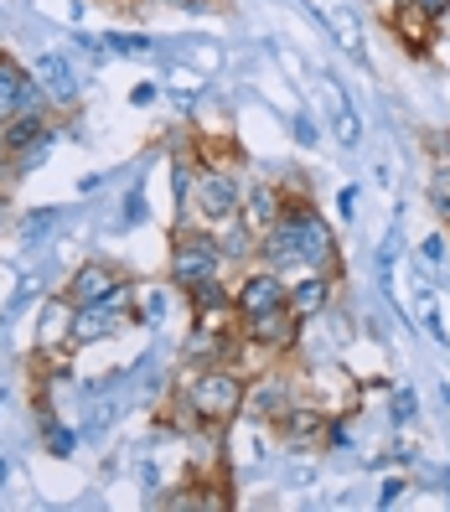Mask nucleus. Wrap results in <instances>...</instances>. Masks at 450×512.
<instances>
[{
	"mask_svg": "<svg viewBox=\"0 0 450 512\" xmlns=\"http://www.w3.org/2000/svg\"><path fill=\"white\" fill-rule=\"evenodd\" d=\"M244 394H249V383L228 363H213V368H192V378L182 383V399L176 404H182L202 430H223L244 414Z\"/></svg>",
	"mask_w": 450,
	"mask_h": 512,
	"instance_id": "obj_1",
	"label": "nucleus"
},
{
	"mask_svg": "<svg viewBox=\"0 0 450 512\" xmlns=\"http://www.w3.org/2000/svg\"><path fill=\"white\" fill-rule=\"evenodd\" d=\"M228 269L223 259V244H218V233L207 228V223H187V228H176L171 238V264H166V275L176 290H192L202 280H218Z\"/></svg>",
	"mask_w": 450,
	"mask_h": 512,
	"instance_id": "obj_2",
	"label": "nucleus"
},
{
	"mask_svg": "<svg viewBox=\"0 0 450 512\" xmlns=\"http://www.w3.org/2000/svg\"><path fill=\"white\" fill-rule=\"evenodd\" d=\"M187 213H192L197 223H207V228L238 218V213H244V187H238V176L223 171V166H197Z\"/></svg>",
	"mask_w": 450,
	"mask_h": 512,
	"instance_id": "obj_3",
	"label": "nucleus"
},
{
	"mask_svg": "<svg viewBox=\"0 0 450 512\" xmlns=\"http://www.w3.org/2000/svg\"><path fill=\"white\" fill-rule=\"evenodd\" d=\"M285 228L295 233V244H300V264L337 275V233L326 228V218L316 213L311 202H300V197L290 202V197H285Z\"/></svg>",
	"mask_w": 450,
	"mask_h": 512,
	"instance_id": "obj_4",
	"label": "nucleus"
},
{
	"mask_svg": "<svg viewBox=\"0 0 450 512\" xmlns=\"http://www.w3.org/2000/svg\"><path fill=\"white\" fill-rule=\"evenodd\" d=\"M130 321H140V316H135V306H130V285H125V290L109 295V300L78 306V316H73V342H78V347L104 342V337H114V331H125Z\"/></svg>",
	"mask_w": 450,
	"mask_h": 512,
	"instance_id": "obj_5",
	"label": "nucleus"
},
{
	"mask_svg": "<svg viewBox=\"0 0 450 512\" xmlns=\"http://www.w3.org/2000/svg\"><path fill=\"white\" fill-rule=\"evenodd\" d=\"M290 300V280L280 275V269H249L244 280L233 285V311H238V321H254V316H264V311H275V306H285Z\"/></svg>",
	"mask_w": 450,
	"mask_h": 512,
	"instance_id": "obj_6",
	"label": "nucleus"
},
{
	"mask_svg": "<svg viewBox=\"0 0 450 512\" xmlns=\"http://www.w3.org/2000/svg\"><path fill=\"white\" fill-rule=\"evenodd\" d=\"M300 331H306V321H300L290 306H275V311L244 321V342L259 347V352H269V357H285L300 342Z\"/></svg>",
	"mask_w": 450,
	"mask_h": 512,
	"instance_id": "obj_7",
	"label": "nucleus"
},
{
	"mask_svg": "<svg viewBox=\"0 0 450 512\" xmlns=\"http://www.w3.org/2000/svg\"><path fill=\"white\" fill-rule=\"evenodd\" d=\"M119 290H125V275H119L109 259L78 264L73 275H68V285H63V295L73 300V306H94V300H109V295H119Z\"/></svg>",
	"mask_w": 450,
	"mask_h": 512,
	"instance_id": "obj_8",
	"label": "nucleus"
},
{
	"mask_svg": "<svg viewBox=\"0 0 450 512\" xmlns=\"http://www.w3.org/2000/svg\"><path fill=\"white\" fill-rule=\"evenodd\" d=\"M37 104H52V99L42 94V83L26 73L21 63H11V57L0 52V125H6V119H16L21 109H37Z\"/></svg>",
	"mask_w": 450,
	"mask_h": 512,
	"instance_id": "obj_9",
	"label": "nucleus"
},
{
	"mask_svg": "<svg viewBox=\"0 0 450 512\" xmlns=\"http://www.w3.org/2000/svg\"><path fill=\"white\" fill-rule=\"evenodd\" d=\"M32 78L42 83V94H47L57 109L78 104V94H83V78H78V68L68 63L63 52H42L37 63H32Z\"/></svg>",
	"mask_w": 450,
	"mask_h": 512,
	"instance_id": "obj_10",
	"label": "nucleus"
},
{
	"mask_svg": "<svg viewBox=\"0 0 450 512\" xmlns=\"http://www.w3.org/2000/svg\"><path fill=\"white\" fill-rule=\"evenodd\" d=\"M52 135V104H37V109H21L16 119H6L0 125V161H11L21 156L26 145H37Z\"/></svg>",
	"mask_w": 450,
	"mask_h": 512,
	"instance_id": "obj_11",
	"label": "nucleus"
},
{
	"mask_svg": "<svg viewBox=\"0 0 450 512\" xmlns=\"http://www.w3.org/2000/svg\"><path fill=\"white\" fill-rule=\"evenodd\" d=\"M332 295H337V280L326 275V269H306L300 280H290V300H285V306L300 321H321L326 306H332Z\"/></svg>",
	"mask_w": 450,
	"mask_h": 512,
	"instance_id": "obj_12",
	"label": "nucleus"
},
{
	"mask_svg": "<svg viewBox=\"0 0 450 512\" xmlns=\"http://www.w3.org/2000/svg\"><path fill=\"white\" fill-rule=\"evenodd\" d=\"M73 316H78V306L57 290L47 306H42V316H37V352H63V347H73Z\"/></svg>",
	"mask_w": 450,
	"mask_h": 512,
	"instance_id": "obj_13",
	"label": "nucleus"
},
{
	"mask_svg": "<svg viewBox=\"0 0 450 512\" xmlns=\"http://www.w3.org/2000/svg\"><path fill=\"white\" fill-rule=\"evenodd\" d=\"M290 404H295V394H290L285 373H269V378L249 383V394H244V414L249 419H285Z\"/></svg>",
	"mask_w": 450,
	"mask_h": 512,
	"instance_id": "obj_14",
	"label": "nucleus"
},
{
	"mask_svg": "<svg viewBox=\"0 0 450 512\" xmlns=\"http://www.w3.org/2000/svg\"><path fill=\"white\" fill-rule=\"evenodd\" d=\"M259 264H264V269H280V275H290V269H306V264H300V244H295V233L285 228V218H280L275 228L259 233Z\"/></svg>",
	"mask_w": 450,
	"mask_h": 512,
	"instance_id": "obj_15",
	"label": "nucleus"
},
{
	"mask_svg": "<svg viewBox=\"0 0 450 512\" xmlns=\"http://www.w3.org/2000/svg\"><path fill=\"white\" fill-rule=\"evenodd\" d=\"M218 244H223V259L228 264H249V259H259V228L238 213V218L218 223Z\"/></svg>",
	"mask_w": 450,
	"mask_h": 512,
	"instance_id": "obj_16",
	"label": "nucleus"
},
{
	"mask_svg": "<svg viewBox=\"0 0 450 512\" xmlns=\"http://www.w3.org/2000/svg\"><path fill=\"white\" fill-rule=\"evenodd\" d=\"M321 26L337 37V47H342L347 57H363V16H357V11H347V6H326V11H321Z\"/></svg>",
	"mask_w": 450,
	"mask_h": 512,
	"instance_id": "obj_17",
	"label": "nucleus"
},
{
	"mask_svg": "<svg viewBox=\"0 0 450 512\" xmlns=\"http://www.w3.org/2000/svg\"><path fill=\"white\" fill-rule=\"evenodd\" d=\"M156 507H171V512L207 507V512H218V507H228V497H223L218 481H192V487H182V492H166V497H156Z\"/></svg>",
	"mask_w": 450,
	"mask_h": 512,
	"instance_id": "obj_18",
	"label": "nucleus"
},
{
	"mask_svg": "<svg viewBox=\"0 0 450 512\" xmlns=\"http://www.w3.org/2000/svg\"><path fill=\"white\" fill-rule=\"evenodd\" d=\"M244 218L264 233V228H275L280 218H285V197L275 192V187H254L249 197H244Z\"/></svg>",
	"mask_w": 450,
	"mask_h": 512,
	"instance_id": "obj_19",
	"label": "nucleus"
},
{
	"mask_svg": "<svg viewBox=\"0 0 450 512\" xmlns=\"http://www.w3.org/2000/svg\"><path fill=\"white\" fill-rule=\"evenodd\" d=\"M430 16L414 6V0H399V11H394V32L404 37V42H414V47H425V32H430Z\"/></svg>",
	"mask_w": 450,
	"mask_h": 512,
	"instance_id": "obj_20",
	"label": "nucleus"
},
{
	"mask_svg": "<svg viewBox=\"0 0 450 512\" xmlns=\"http://www.w3.org/2000/svg\"><path fill=\"white\" fill-rule=\"evenodd\" d=\"M104 52H114V57H150V52H156V42H150V37H130V32H109L104 37Z\"/></svg>",
	"mask_w": 450,
	"mask_h": 512,
	"instance_id": "obj_21",
	"label": "nucleus"
},
{
	"mask_svg": "<svg viewBox=\"0 0 450 512\" xmlns=\"http://www.w3.org/2000/svg\"><path fill=\"white\" fill-rule=\"evenodd\" d=\"M430 207L450 223V166H440V171L430 176Z\"/></svg>",
	"mask_w": 450,
	"mask_h": 512,
	"instance_id": "obj_22",
	"label": "nucleus"
},
{
	"mask_svg": "<svg viewBox=\"0 0 450 512\" xmlns=\"http://www.w3.org/2000/svg\"><path fill=\"white\" fill-rule=\"evenodd\" d=\"M52 223H57V213H52V207H47V213H32V218L21 223V244H42Z\"/></svg>",
	"mask_w": 450,
	"mask_h": 512,
	"instance_id": "obj_23",
	"label": "nucleus"
},
{
	"mask_svg": "<svg viewBox=\"0 0 450 512\" xmlns=\"http://www.w3.org/2000/svg\"><path fill=\"white\" fill-rule=\"evenodd\" d=\"M388 414H394V425H414V414H419L414 388H399V394H394V404H388Z\"/></svg>",
	"mask_w": 450,
	"mask_h": 512,
	"instance_id": "obj_24",
	"label": "nucleus"
},
{
	"mask_svg": "<svg viewBox=\"0 0 450 512\" xmlns=\"http://www.w3.org/2000/svg\"><path fill=\"white\" fill-rule=\"evenodd\" d=\"M295 140H300V145H316V140H321V130L311 125V114H295Z\"/></svg>",
	"mask_w": 450,
	"mask_h": 512,
	"instance_id": "obj_25",
	"label": "nucleus"
},
{
	"mask_svg": "<svg viewBox=\"0 0 450 512\" xmlns=\"http://www.w3.org/2000/svg\"><path fill=\"white\" fill-rule=\"evenodd\" d=\"M430 156H435L440 166H450V130H435V135H430Z\"/></svg>",
	"mask_w": 450,
	"mask_h": 512,
	"instance_id": "obj_26",
	"label": "nucleus"
},
{
	"mask_svg": "<svg viewBox=\"0 0 450 512\" xmlns=\"http://www.w3.org/2000/svg\"><path fill=\"white\" fill-rule=\"evenodd\" d=\"M404 502V481L394 476V481H388V487H383V497H378V507H399Z\"/></svg>",
	"mask_w": 450,
	"mask_h": 512,
	"instance_id": "obj_27",
	"label": "nucleus"
},
{
	"mask_svg": "<svg viewBox=\"0 0 450 512\" xmlns=\"http://www.w3.org/2000/svg\"><path fill=\"white\" fill-rule=\"evenodd\" d=\"M414 6H419V11H425L430 21H440V16L450 11V0H414Z\"/></svg>",
	"mask_w": 450,
	"mask_h": 512,
	"instance_id": "obj_28",
	"label": "nucleus"
},
{
	"mask_svg": "<svg viewBox=\"0 0 450 512\" xmlns=\"http://www.w3.org/2000/svg\"><path fill=\"white\" fill-rule=\"evenodd\" d=\"M425 259H430V264H440V259H445V238H440V233H430V238H425Z\"/></svg>",
	"mask_w": 450,
	"mask_h": 512,
	"instance_id": "obj_29",
	"label": "nucleus"
},
{
	"mask_svg": "<svg viewBox=\"0 0 450 512\" xmlns=\"http://www.w3.org/2000/svg\"><path fill=\"white\" fill-rule=\"evenodd\" d=\"M6 218H11V182H0V228H6Z\"/></svg>",
	"mask_w": 450,
	"mask_h": 512,
	"instance_id": "obj_30",
	"label": "nucleus"
},
{
	"mask_svg": "<svg viewBox=\"0 0 450 512\" xmlns=\"http://www.w3.org/2000/svg\"><path fill=\"white\" fill-rule=\"evenodd\" d=\"M6 481H11V461H6V456H0V487H6Z\"/></svg>",
	"mask_w": 450,
	"mask_h": 512,
	"instance_id": "obj_31",
	"label": "nucleus"
}]
</instances>
